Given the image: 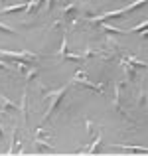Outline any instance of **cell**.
I'll list each match as a JSON object with an SVG mask.
<instances>
[{"label":"cell","mask_w":148,"mask_h":156,"mask_svg":"<svg viewBox=\"0 0 148 156\" xmlns=\"http://www.w3.org/2000/svg\"><path fill=\"white\" fill-rule=\"evenodd\" d=\"M148 0H134L132 4H126V6H122V8H118V10H111V12H107V14H103L101 18H93V22H105V20H109V18H117V16H122V14H126V12H132V10H136V8H140L142 4H146Z\"/></svg>","instance_id":"cell-1"},{"label":"cell","mask_w":148,"mask_h":156,"mask_svg":"<svg viewBox=\"0 0 148 156\" xmlns=\"http://www.w3.org/2000/svg\"><path fill=\"white\" fill-rule=\"evenodd\" d=\"M67 89H69V85H63L61 89H57V91L49 93V105H48V113L44 115V121L51 117V113L55 111V107H57V103H59V99L63 97V93H67Z\"/></svg>","instance_id":"cell-2"},{"label":"cell","mask_w":148,"mask_h":156,"mask_svg":"<svg viewBox=\"0 0 148 156\" xmlns=\"http://www.w3.org/2000/svg\"><path fill=\"white\" fill-rule=\"evenodd\" d=\"M0 55L10 57V59H26L28 63L38 59V55H36V53H32V51H6V50H0Z\"/></svg>","instance_id":"cell-3"},{"label":"cell","mask_w":148,"mask_h":156,"mask_svg":"<svg viewBox=\"0 0 148 156\" xmlns=\"http://www.w3.org/2000/svg\"><path fill=\"white\" fill-rule=\"evenodd\" d=\"M75 81H77V83L87 85V87H91V89H95V91H103V85H93L91 81H87V77H85V79H81V75H79V73L75 75Z\"/></svg>","instance_id":"cell-4"},{"label":"cell","mask_w":148,"mask_h":156,"mask_svg":"<svg viewBox=\"0 0 148 156\" xmlns=\"http://www.w3.org/2000/svg\"><path fill=\"white\" fill-rule=\"evenodd\" d=\"M26 8H28V4H14V6L2 8V12L4 14H12V12H20V10H26Z\"/></svg>","instance_id":"cell-5"},{"label":"cell","mask_w":148,"mask_h":156,"mask_svg":"<svg viewBox=\"0 0 148 156\" xmlns=\"http://www.w3.org/2000/svg\"><path fill=\"white\" fill-rule=\"evenodd\" d=\"M101 140H103V136H101V133H99V134H97V138L93 140V144L89 146V148H85L83 152H87V154H95V152H97V146L101 144Z\"/></svg>","instance_id":"cell-6"},{"label":"cell","mask_w":148,"mask_h":156,"mask_svg":"<svg viewBox=\"0 0 148 156\" xmlns=\"http://www.w3.org/2000/svg\"><path fill=\"white\" fill-rule=\"evenodd\" d=\"M103 28L105 30H109V32H113V34H129L126 30H121V28H115V26H109L107 22H103Z\"/></svg>","instance_id":"cell-7"},{"label":"cell","mask_w":148,"mask_h":156,"mask_svg":"<svg viewBox=\"0 0 148 156\" xmlns=\"http://www.w3.org/2000/svg\"><path fill=\"white\" fill-rule=\"evenodd\" d=\"M144 28H148V20H144V22H140L138 26L130 28V30H126V32H129V34H134V32H140V30H144Z\"/></svg>","instance_id":"cell-8"},{"label":"cell","mask_w":148,"mask_h":156,"mask_svg":"<svg viewBox=\"0 0 148 156\" xmlns=\"http://www.w3.org/2000/svg\"><path fill=\"white\" fill-rule=\"evenodd\" d=\"M42 4V0H30V4H28V8H26V14H32V12L36 10V6H40Z\"/></svg>","instance_id":"cell-9"},{"label":"cell","mask_w":148,"mask_h":156,"mask_svg":"<svg viewBox=\"0 0 148 156\" xmlns=\"http://www.w3.org/2000/svg\"><path fill=\"white\" fill-rule=\"evenodd\" d=\"M125 150H132V152H148V148H138V146H122Z\"/></svg>","instance_id":"cell-10"},{"label":"cell","mask_w":148,"mask_h":156,"mask_svg":"<svg viewBox=\"0 0 148 156\" xmlns=\"http://www.w3.org/2000/svg\"><path fill=\"white\" fill-rule=\"evenodd\" d=\"M0 30H2V32H8V34H14V28L6 26V24H0Z\"/></svg>","instance_id":"cell-11"}]
</instances>
